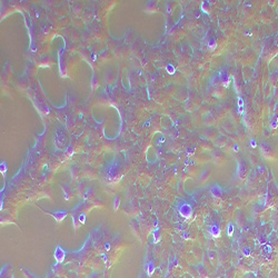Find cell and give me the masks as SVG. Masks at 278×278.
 I'll return each mask as SVG.
<instances>
[{
  "instance_id": "6",
  "label": "cell",
  "mask_w": 278,
  "mask_h": 278,
  "mask_svg": "<svg viewBox=\"0 0 278 278\" xmlns=\"http://www.w3.org/2000/svg\"><path fill=\"white\" fill-rule=\"evenodd\" d=\"M118 205H119V198L117 197L116 199H115V209H117V208H118V207H117Z\"/></svg>"
},
{
  "instance_id": "1",
  "label": "cell",
  "mask_w": 278,
  "mask_h": 278,
  "mask_svg": "<svg viewBox=\"0 0 278 278\" xmlns=\"http://www.w3.org/2000/svg\"><path fill=\"white\" fill-rule=\"evenodd\" d=\"M65 250L60 247V246H58L57 248H56V251H55V258L56 260L58 262H61L64 259H65Z\"/></svg>"
},
{
  "instance_id": "2",
  "label": "cell",
  "mask_w": 278,
  "mask_h": 278,
  "mask_svg": "<svg viewBox=\"0 0 278 278\" xmlns=\"http://www.w3.org/2000/svg\"><path fill=\"white\" fill-rule=\"evenodd\" d=\"M180 214L182 215V217H190V215H191L190 206L184 205L182 207H180Z\"/></svg>"
},
{
  "instance_id": "5",
  "label": "cell",
  "mask_w": 278,
  "mask_h": 278,
  "mask_svg": "<svg viewBox=\"0 0 278 278\" xmlns=\"http://www.w3.org/2000/svg\"><path fill=\"white\" fill-rule=\"evenodd\" d=\"M79 221H80L81 224H85V221H86V216H85V214H80V215H79Z\"/></svg>"
},
{
  "instance_id": "8",
  "label": "cell",
  "mask_w": 278,
  "mask_h": 278,
  "mask_svg": "<svg viewBox=\"0 0 278 278\" xmlns=\"http://www.w3.org/2000/svg\"><path fill=\"white\" fill-rule=\"evenodd\" d=\"M106 249L108 250V249H110V245L109 244H106Z\"/></svg>"
},
{
  "instance_id": "4",
  "label": "cell",
  "mask_w": 278,
  "mask_h": 278,
  "mask_svg": "<svg viewBox=\"0 0 278 278\" xmlns=\"http://www.w3.org/2000/svg\"><path fill=\"white\" fill-rule=\"evenodd\" d=\"M152 273H154V264H149V266H148V275H151Z\"/></svg>"
},
{
  "instance_id": "3",
  "label": "cell",
  "mask_w": 278,
  "mask_h": 278,
  "mask_svg": "<svg viewBox=\"0 0 278 278\" xmlns=\"http://www.w3.org/2000/svg\"><path fill=\"white\" fill-rule=\"evenodd\" d=\"M210 233H211L213 236H219L220 230H219V228H218L217 226H214L213 228H211V230H210Z\"/></svg>"
},
{
  "instance_id": "7",
  "label": "cell",
  "mask_w": 278,
  "mask_h": 278,
  "mask_svg": "<svg viewBox=\"0 0 278 278\" xmlns=\"http://www.w3.org/2000/svg\"><path fill=\"white\" fill-rule=\"evenodd\" d=\"M228 233H229V235H231V233H233V225H229V229H228Z\"/></svg>"
}]
</instances>
